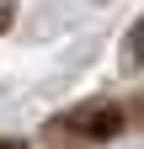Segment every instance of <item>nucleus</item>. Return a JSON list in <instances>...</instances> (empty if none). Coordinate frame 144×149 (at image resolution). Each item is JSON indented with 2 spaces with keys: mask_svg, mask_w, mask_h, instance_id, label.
<instances>
[{
  "mask_svg": "<svg viewBox=\"0 0 144 149\" xmlns=\"http://www.w3.org/2000/svg\"><path fill=\"white\" fill-rule=\"evenodd\" d=\"M69 128H80V133H112L117 128V112H91V117H69Z\"/></svg>",
  "mask_w": 144,
  "mask_h": 149,
  "instance_id": "f257e3e1",
  "label": "nucleus"
},
{
  "mask_svg": "<svg viewBox=\"0 0 144 149\" xmlns=\"http://www.w3.org/2000/svg\"><path fill=\"white\" fill-rule=\"evenodd\" d=\"M128 59H134V64H144V16H139V27L128 32Z\"/></svg>",
  "mask_w": 144,
  "mask_h": 149,
  "instance_id": "f03ea898",
  "label": "nucleus"
},
{
  "mask_svg": "<svg viewBox=\"0 0 144 149\" xmlns=\"http://www.w3.org/2000/svg\"><path fill=\"white\" fill-rule=\"evenodd\" d=\"M0 149H22V144H11V139H0Z\"/></svg>",
  "mask_w": 144,
  "mask_h": 149,
  "instance_id": "7ed1b4c3",
  "label": "nucleus"
}]
</instances>
